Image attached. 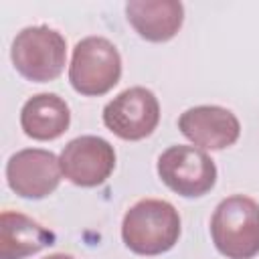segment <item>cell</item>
<instances>
[{"mask_svg": "<svg viewBox=\"0 0 259 259\" xmlns=\"http://www.w3.org/2000/svg\"><path fill=\"white\" fill-rule=\"evenodd\" d=\"M180 237V217L174 204L160 198H142L132 204L121 221V239L136 255H162Z\"/></svg>", "mask_w": 259, "mask_h": 259, "instance_id": "obj_1", "label": "cell"}, {"mask_svg": "<svg viewBox=\"0 0 259 259\" xmlns=\"http://www.w3.org/2000/svg\"><path fill=\"white\" fill-rule=\"evenodd\" d=\"M210 237L227 259H253L259 253V202L245 194L223 198L210 217Z\"/></svg>", "mask_w": 259, "mask_h": 259, "instance_id": "obj_2", "label": "cell"}, {"mask_svg": "<svg viewBox=\"0 0 259 259\" xmlns=\"http://www.w3.org/2000/svg\"><path fill=\"white\" fill-rule=\"evenodd\" d=\"M10 59L24 79L47 83L57 79L65 69L67 40L59 30L47 24L26 26L14 36Z\"/></svg>", "mask_w": 259, "mask_h": 259, "instance_id": "obj_3", "label": "cell"}, {"mask_svg": "<svg viewBox=\"0 0 259 259\" xmlns=\"http://www.w3.org/2000/svg\"><path fill=\"white\" fill-rule=\"evenodd\" d=\"M121 77V57L117 47L105 36L81 38L71 57V87L85 97H99L111 91Z\"/></svg>", "mask_w": 259, "mask_h": 259, "instance_id": "obj_4", "label": "cell"}, {"mask_svg": "<svg viewBox=\"0 0 259 259\" xmlns=\"http://www.w3.org/2000/svg\"><path fill=\"white\" fill-rule=\"evenodd\" d=\"M160 180L184 198H198L217 184L214 160L196 146H170L158 158Z\"/></svg>", "mask_w": 259, "mask_h": 259, "instance_id": "obj_5", "label": "cell"}, {"mask_svg": "<svg viewBox=\"0 0 259 259\" xmlns=\"http://www.w3.org/2000/svg\"><path fill=\"white\" fill-rule=\"evenodd\" d=\"M160 121V103L146 87H127L103 107L105 127L121 140L138 142L148 138Z\"/></svg>", "mask_w": 259, "mask_h": 259, "instance_id": "obj_6", "label": "cell"}, {"mask_svg": "<svg viewBox=\"0 0 259 259\" xmlns=\"http://www.w3.org/2000/svg\"><path fill=\"white\" fill-rule=\"evenodd\" d=\"M59 162L63 176L71 184L93 188L111 176L115 168V150L99 136H79L63 148Z\"/></svg>", "mask_w": 259, "mask_h": 259, "instance_id": "obj_7", "label": "cell"}, {"mask_svg": "<svg viewBox=\"0 0 259 259\" xmlns=\"http://www.w3.org/2000/svg\"><path fill=\"white\" fill-rule=\"evenodd\" d=\"M59 158L40 148H26L12 154L6 162V182L10 190L22 198H45L53 194L61 182Z\"/></svg>", "mask_w": 259, "mask_h": 259, "instance_id": "obj_8", "label": "cell"}, {"mask_svg": "<svg viewBox=\"0 0 259 259\" xmlns=\"http://www.w3.org/2000/svg\"><path fill=\"white\" fill-rule=\"evenodd\" d=\"M178 130L194 146L204 150H225L241 136L237 115L221 105H196L180 113Z\"/></svg>", "mask_w": 259, "mask_h": 259, "instance_id": "obj_9", "label": "cell"}, {"mask_svg": "<svg viewBox=\"0 0 259 259\" xmlns=\"http://www.w3.org/2000/svg\"><path fill=\"white\" fill-rule=\"evenodd\" d=\"M125 16L142 38L166 42L178 34L184 22V6L178 0H130Z\"/></svg>", "mask_w": 259, "mask_h": 259, "instance_id": "obj_10", "label": "cell"}, {"mask_svg": "<svg viewBox=\"0 0 259 259\" xmlns=\"http://www.w3.org/2000/svg\"><path fill=\"white\" fill-rule=\"evenodd\" d=\"M51 245H55V233L38 221L16 210L0 214V259H26Z\"/></svg>", "mask_w": 259, "mask_h": 259, "instance_id": "obj_11", "label": "cell"}, {"mask_svg": "<svg viewBox=\"0 0 259 259\" xmlns=\"http://www.w3.org/2000/svg\"><path fill=\"white\" fill-rule=\"evenodd\" d=\"M71 123V111L63 97L57 93H36L24 101L20 109L22 132L38 142L57 140L67 132Z\"/></svg>", "mask_w": 259, "mask_h": 259, "instance_id": "obj_12", "label": "cell"}, {"mask_svg": "<svg viewBox=\"0 0 259 259\" xmlns=\"http://www.w3.org/2000/svg\"><path fill=\"white\" fill-rule=\"evenodd\" d=\"M42 259H75V257H73V255H69V253H53V255L42 257Z\"/></svg>", "mask_w": 259, "mask_h": 259, "instance_id": "obj_13", "label": "cell"}]
</instances>
